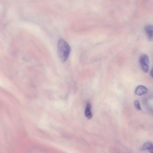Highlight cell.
Wrapping results in <instances>:
<instances>
[{"label":"cell","instance_id":"cell-2","mask_svg":"<svg viewBox=\"0 0 153 153\" xmlns=\"http://www.w3.org/2000/svg\"><path fill=\"white\" fill-rule=\"evenodd\" d=\"M140 64L143 71L147 73L149 70V60L148 56L146 54L142 55L139 59Z\"/></svg>","mask_w":153,"mask_h":153},{"label":"cell","instance_id":"cell-4","mask_svg":"<svg viewBox=\"0 0 153 153\" xmlns=\"http://www.w3.org/2000/svg\"><path fill=\"white\" fill-rule=\"evenodd\" d=\"M148 91V89L146 87L140 85L137 86L135 91V94L137 95L141 96L146 94Z\"/></svg>","mask_w":153,"mask_h":153},{"label":"cell","instance_id":"cell-7","mask_svg":"<svg viewBox=\"0 0 153 153\" xmlns=\"http://www.w3.org/2000/svg\"><path fill=\"white\" fill-rule=\"evenodd\" d=\"M134 105L135 108L138 110H141V108L138 100H136L134 101Z\"/></svg>","mask_w":153,"mask_h":153},{"label":"cell","instance_id":"cell-5","mask_svg":"<svg viewBox=\"0 0 153 153\" xmlns=\"http://www.w3.org/2000/svg\"><path fill=\"white\" fill-rule=\"evenodd\" d=\"M141 150H148L150 152L153 153V143L150 142L144 143L141 148Z\"/></svg>","mask_w":153,"mask_h":153},{"label":"cell","instance_id":"cell-6","mask_svg":"<svg viewBox=\"0 0 153 153\" xmlns=\"http://www.w3.org/2000/svg\"><path fill=\"white\" fill-rule=\"evenodd\" d=\"M91 106L90 104L88 102L87 103L85 112V116L88 119H90L92 117V114L91 113Z\"/></svg>","mask_w":153,"mask_h":153},{"label":"cell","instance_id":"cell-1","mask_svg":"<svg viewBox=\"0 0 153 153\" xmlns=\"http://www.w3.org/2000/svg\"><path fill=\"white\" fill-rule=\"evenodd\" d=\"M71 50L70 47L63 39H60L58 42L57 54L59 59L62 62H65Z\"/></svg>","mask_w":153,"mask_h":153},{"label":"cell","instance_id":"cell-3","mask_svg":"<svg viewBox=\"0 0 153 153\" xmlns=\"http://www.w3.org/2000/svg\"><path fill=\"white\" fill-rule=\"evenodd\" d=\"M145 32L148 39L151 41H153V25L146 26L144 28Z\"/></svg>","mask_w":153,"mask_h":153},{"label":"cell","instance_id":"cell-8","mask_svg":"<svg viewBox=\"0 0 153 153\" xmlns=\"http://www.w3.org/2000/svg\"><path fill=\"white\" fill-rule=\"evenodd\" d=\"M150 74L151 76L153 78V68L151 69L150 72Z\"/></svg>","mask_w":153,"mask_h":153}]
</instances>
